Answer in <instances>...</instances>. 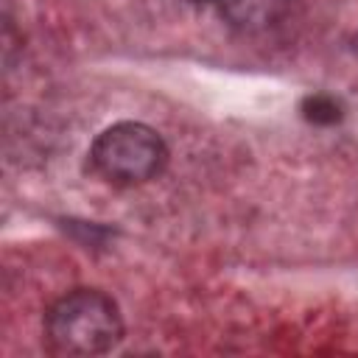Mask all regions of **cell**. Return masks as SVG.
Here are the masks:
<instances>
[{
    "label": "cell",
    "mask_w": 358,
    "mask_h": 358,
    "mask_svg": "<svg viewBox=\"0 0 358 358\" xmlns=\"http://www.w3.org/2000/svg\"><path fill=\"white\" fill-rule=\"evenodd\" d=\"M123 336V319L112 296L95 288H76L59 296L45 313V338L59 355H101Z\"/></svg>",
    "instance_id": "obj_1"
},
{
    "label": "cell",
    "mask_w": 358,
    "mask_h": 358,
    "mask_svg": "<svg viewBox=\"0 0 358 358\" xmlns=\"http://www.w3.org/2000/svg\"><path fill=\"white\" fill-rule=\"evenodd\" d=\"M90 162L106 182L131 187L154 179L165 168L168 148L151 126L123 120L98 134L90 151Z\"/></svg>",
    "instance_id": "obj_2"
},
{
    "label": "cell",
    "mask_w": 358,
    "mask_h": 358,
    "mask_svg": "<svg viewBox=\"0 0 358 358\" xmlns=\"http://www.w3.org/2000/svg\"><path fill=\"white\" fill-rule=\"evenodd\" d=\"M294 0H218L221 17L243 34H260L271 25H277L288 11Z\"/></svg>",
    "instance_id": "obj_3"
},
{
    "label": "cell",
    "mask_w": 358,
    "mask_h": 358,
    "mask_svg": "<svg viewBox=\"0 0 358 358\" xmlns=\"http://www.w3.org/2000/svg\"><path fill=\"white\" fill-rule=\"evenodd\" d=\"M305 117H308V120H316V123H333V120L338 117V112H336V101H330V98H324V95L308 98Z\"/></svg>",
    "instance_id": "obj_4"
},
{
    "label": "cell",
    "mask_w": 358,
    "mask_h": 358,
    "mask_svg": "<svg viewBox=\"0 0 358 358\" xmlns=\"http://www.w3.org/2000/svg\"><path fill=\"white\" fill-rule=\"evenodd\" d=\"M190 3H207V0H190Z\"/></svg>",
    "instance_id": "obj_5"
}]
</instances>
